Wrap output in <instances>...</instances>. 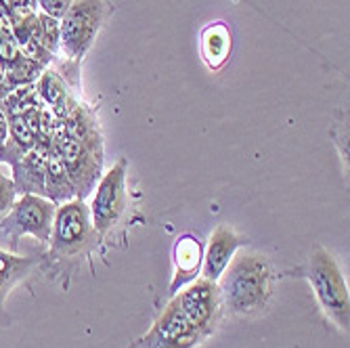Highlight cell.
<instances>
[{
    "instance_id": "cell-19",
    "label": "cell",
    "mask_w": 350,
    "mask_h": 348,
    "mask_svg": "<svg viewBox=\"0 0 350 348\" xmlns=\"http://www.w3.org/2000/svg\"><path fill=\"white\" fill-rule=\"evenodd\" d=\"M9 131H11V141L13 145L21 151V153H27L36 147L38 143V137L34 135V131L29 129L25 124V120L21 116H13L9 118Z\"/></svg>"
},
{
    "instance_id": "cell-21",
    "label": "cell",
    "mask_w": 350,
    "mask_h": 348,
    "mask_svg": "<svg viewBox=\"0 0 350 348\" xmlns=\"http://www.w3.org/2000/svg\"><path fill=\"white\" fill-rule=\"evenodd\" d=\"M15 200H17V187H15L13 178L0 172V218L9 214Z\"/></svg>"
},
{
    "instance_id": "cell-22",
    "label": "cell",
    "mask_w": 350,
    "mask_h": 348,
    "mask_svg": "<svg viewBox=\"0 0 350 348\" xmlns=\"http://www.w3.org/2000/svg\"><path fill=\"white\" fill-rule=\"evenodd\" d=\"M36 3H38V11H42L55 19H61L66 15V11L72 7L74 0H36Z\"/></svg>"
},
{
    "instance_id": "cell-14",
    "label": "cell",
    "mask_w": 350,
    "mask_h": 348,
    "mask_svg": "<svg viewBox=\"0 0 350 348\" xmlns=\"http://www.w3.org/2000/svg\"><path fill=\"white\" fill-rule=\"evenodd\" d=\"M202 260H204V252L202 245L196 237L185 235L176 241L174 245V267H176V275L172 279L170 290L176 292V288H180L187 279H191L193 275H198L202 271Z\"/></svg>"
},
{
    "instance_id": "cell-9",
    "label": "cell",
    "mask_w": 350,
    "mask_h": 348,
    "mask_svg": "<svg viewBox=\"0 0 350 348\" xmlns=\"http://www.w3.org/2000/svg\"><path fill=\"white\" fill-rule=\"evenodd\" d=\"M178 308L183 310L185 317L193 323L206 338L214 332L218 317H220V290L218 283L210 279H198L176 296Z\"/></svg>"
},
{
    "instance_id": "cell-7",
    "label": "cell",
    "mask_w": 350,
    "mask_h": 348,
    "mask_svg": "<svg viewBox=\"0 0 350 348\" xmlns=\"http://www.w3.org/2000/svg\"><path fill=\"white\" fill-rule=\"evenodd\" d=\"M53 153L66 166L74 187L78 200H84L92 189L94 183L101 178V168H103V157H97L90 153L82 143L72 139L66 131L53 135Z\"/></svg>"
},
{
    "instance_id": "cell-5",
    "label": "cell",
    "mask_w": 350,
    "mask_h": 348,
    "mask_svg": "<svg viewBox=\"0 0 350 348\" xmlns=\"http://www.w3.org/2000/svg\"><path fill=\"white\" fill-rule=\"evenodd\" d=\"M55 212L57 204H53L51 200L36 193H23L19 200H15L9 214L0 220V229L11 237L13 250L23 235H31L42 243H49Z\"/></svg>"
},
{
    "instance_id": "cell-8",
    "label": "cell",
    "mask_w": 350,
    "mask_h": 348,
    "mask_svg": "<svg viewBox=\"0 0 350 348\" xmlns=\"http://www.w3.org/2000/svg\"><path fill=\"white\" fill-rule=\"evenodd\" d=\"M206 336L178 308L176 298L155 319L153 327L139 340L141 348H196Z\"/></svg>"
},
{
    "instance_id": "cell-13",
    "label": "cell",
    "mask_w": 350,
    "mask_h": 348,
    "mask_svg": "<svg viewBox=\"0 0 350 348\" xmlns=\"http://www.w3.org/2000/svg\"><path fill=\"white\" fill-rule=\"evenodd\" d=\"M38 258L31 256H17L11 252L0 250V310L5 306L7 296L19 286L21 281H25L29 275H34L38 269Z\"/></svg>"
},
{
    "instance_id": "cell-3",
    "label": "cell",
    "mask_w": 350,
    "mask_h": 348,
    "mask_svg": "<svg viewBox=\"0 0 350 348\" xmlns=\"http://www.w3.org/2000/svg\"><path fill=\"white\" fill-rule=\"evenodd\" d=\"M97 243V231L92 227L90 210L84 200L61 204L55 212L51 231V258L72 260L84 256Z\"/></svg>"
},
{
    "instance_id": "cell-18",
    "label": "cell",
    "mask_w": 350,
    "mask_h": 348,
    "mask_svg": "<svg viewBox=\"0 0 350 348\" xmlns=\"http://www.w3.org/2000/svg\"><path fill=\"white\" fill-rule=\"evenodd\" d=\"M36 40L55 57L61 51V23H59V19H55V17L38 11Z\"/></svg>"
},
{
    "instance_id": "cell-12",
    "label": "cell",
    "mask_w": 350,
    "mask_h": 348,
    "mask_svg": "<svg viewBox=\"0 0 350 348\" xmlns=\"http://www.w3.org/2000/svg\"><path fill=\"white\" fill-rule=\"evenodd\" d=\"M63 129L66 133L76 139L78 143H82L90 153H94L97 157H103V141H101V133L94 116L76 101V105L70 109V113L63 118Z\"/></svg>"
},
{
    "instance_id": "cell-20",
    "label": "cell",
    "mask_w": 350,
    "mask_h": 348,
    "mask_svg": "<svg viewBox=\"0 0 350 348\" xmlns=\"http://www.w3.org/2000/svg\"><path fill=\"white\" fill-rule=\"evenodd\" d=\"M21 155L23 153L11 141L9 118H7V113L3 109H0V162H7L9 166H13L15 162H19Z\"/></svg>"
},
{
    "instance_id": "cell-15",
    "label": "cell",
    "mask_w": 350,
    "mask_h": 348,
    "mask_svg": "<svg viewBox=\"0 0 350 348\" xmlns=\"http://www.w3.org/2000/svg\"><path fill=\"white\" fill-rule=\"evenodd\" d=\"M202 55L210 70H220L231 55V31L225 23H214L204 29Z\"/></svg>"
},
{
    "instance_id": "cell-1",
    "label": "cell",
    "mask_w": 350,
    "mask_h": 348,
    "mask_svg": "<svg viewBox=\"0 0 350 348\" xmlns=\"http://www.w3.org/2000/svg\"><path fill=\"white\" fill-rule=\"evenodd\" d=\"M271 263L262 254H241L220 275L218 290L222 304L233 314L250 317L260 312L271 298Z\"/></svg>"
},
{
    "instance_id": "cell-11",
    "label": "cell",
    "mask_w": 350,
    "mask_h": 348,
    "mask_svg": "<svg viewBox=\"0 0 350 348\" xmlns=\"http://www.w3.org/2000/svg\"><path fill=\"white\" fill-rule=\"evenodd\" d=\"M13 183L17 193H36L44 198V176H46V153L38 147L23 153L13 166Z\"/></svg>"
},
{
    "instance_id": "cell-17",
    "label": "cell",
    "mask_w": 350,
    "mask_h": 348,
    "mask_svg": "<svg viewBox=\"0 0 350 348\" xmlns=\"http://www.w3.org/2000/svg\"><path fill=\"white\" fill-rule=\"evenodd\" d=\"M46 68L38 66V63L29 61L27 57H19L17 61H13L11 66H7V86L13 90L17 86H25V84H36V80L40 78V74Z\"/></svg>"
},
{
    "instance_id": "cell-6",
    "label": "cell",
    "mask_w": 350,
    "mask_h": 348,
    "mask_svg": "<svg viewBox=\"0 0 350 348\" xmlns=\"http://www.w3.org/2000/svg\"><path fill=\"white\" fill-rule=\"evenodd\" d=\"M126 174H129V162L118 160L109 172L101 174L97 183V191L88 206L90 220L97 235H107L122 218L129 206V193H126Z\"/></svg>"
},
{
    "instance_id": "cell-2",
    "label": "cell",
    "mask_w": 350,
    "mask_h": 348,
    "mask_svg": "<svg viewBox=\"0 0 350 348\" xmlns=\"http://www.w3.org/2000/svg\"><path fill=\"white\" fill-rule=\"evenodd\" d=\"M306 279L310 281L312 292L319 300L321 308L327 317L342 330L348 332L350 323V294L346 288V281L342 277L340 267L336 265L334 256L321 245H317L310 252L308 267L304 271Z\"/></svg>"
},
{
    "instance_id": "cell-4",
    "label": "cell",
    "mask_w": 350,
    "mask_h": 348,
    "mask_svg": "<svg viewBox=\"0 0 350 348\" xmlns=\"http://www.w3.org/2000/svg\"><path fill=\"white\" fill-rule=\"evenodd\" d=\"M107 19V5L103 0H74L72 7L59 19L61 51L72 61H80Z\"/></svg>"
},
{
    "instance_id": "cell-24",
    "label": "cell",
    "mask_w": 350,
    "mask_h": 348,
    "mask_svg": "<svg viewBox=\"0 0 350 348\" xmlns=\"http://www.w3.org/2000/svg\"><path fill=\"white\" fill-rule=\"evenodd\" d=\"M9 92H11V88L7 86V66L0 61V99L7 97Z\"/></svg>"
},
{
    "instance_id": "cell-23",
    "label": "cell",
    "mask_w": 350,
    "mask_h": 348,
    "mask_svg": "<svg viewBox=\"0 0 350 348\" xmlns=\"http://www.w3.org/2000/svg\"><path fill=\"white\" fill-rule=\"evenodd\" d=\"M19 57H21V51H19V44H17L15 36L0 40V61H3L5 66H11V63L17 61Z\"/></svg>"
},
{
    "instance_id": "cell-16",
    "label": "cell",
    "mask_w": 350,
    "mask_h": 348,
    "mask_svg": "<svg viewBox=\"0 0 350 348\" xmlns=\"http://www.w3.org/2000/svg\"><path fill=\"white\" fill-rule=\"evenodd\" d=\"M44 198L53 204H66L76 198V187L55 153L46 155V176H44Z\"/></svg>"
},
{
    "instance_id": "cell-10",
    "label": "cell",
    "mask_w": 350,
    "mask_h": 348,
    "mask_svg": "<svg viewBox=\"0 0 350 348\" xmlns=\"http://www.w3.org/2000/svg\"><path fill=\"white\" fill-rule=\"evenodd\" d=\"M243 243V237L229 225H220L210 235L206 254L202 260V277L210 281H218L225 273L229 263L235 258L237 247Z\"/></svg>"
}]
</instances>
